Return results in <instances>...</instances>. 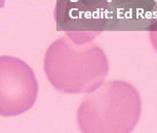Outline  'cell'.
I'll return each mask as SVG.
<instances>
[{
	"instance_id": "1",
	"label": "cell",
	"mask_w": 157,
	"mask_h": 133,
	"mask_svg": "<svg viewBox=\"0 0 157 133\" xmlns=\"http://www.w3.org/2000/svg\"><path fill=\"white\" fill-rule=\"evenodd\" d=\"M44 72L58 91L90 94L104 84L109 63L98 44L93 41L78 42L65 34L46 50Z\"/></svg>"
},
{
	"instance_id": "2",
	"label": "cell",
	"mask_w": 157,
	"mask_h": 133,
	"mask_svg": "<svg viewBox=\"0 0 157 133\" xmlns=\"http://www.w3.org/2000/svg\"><path fill=\"white\" fill-rule=\"evenodd\" d=\"M142 103L129 83L112 81L90 93L77 111L82 132H130L140 120Z\"/></svg>"
},
{
	"instance_id": "4",
	"label": "cell",
	"mask_w": 157,
	"mask_h": 133,
	"mask_svg": "<svg viewBox=\"0 0 157 133\" xmlns=\"http://www.w3.org/2000/svg\"><path fill=\"white\" fill-rule=\"evenodd\" d=\"M148 32H149V38L151 43H152L153 48L157 52V16L149 25Z\"/></svg>"
},
{
	"instance_id": "5",
	"label": "cell",
	"mask_w": 157,
	"mask_h": 133,
	"mask_svg": "<svg viewBox=\"0 0 157 133\" xmlns=\"http://www.w3.org/2000/svg\"><path fill=\"white\" fill-rule=\"evenodd\" d=\"M5 4V0H0V8H2Z\"/></svg>"
},
{
	"instance_id": "3",
	"label": "cell",
	"mask_w": 157,
	"mask_h": 133,
	"mask_svg": "<svg viewBox=\"0 0 157 133\" xmlns=\"http://www.w3.org/2000/svg\"><path fill=\"white\" fill-rule=\"evenodd\" d=\"M38 96L33 69L19 58L0 56V116L16 117L31 109Z\"/></svg>"
}]
</instances>
